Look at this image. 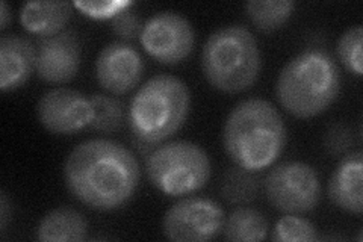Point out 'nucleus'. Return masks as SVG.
Instances as JSON below:
<instances>
[{
    "label": "nucleus",
    "mask_w": 363,
    "mask_h": 242,
    "mask_svg": "<svg viewBox=\"0 0 363 242\" xmlns=\"http://www.w3.org/2000/svg\"><path fill=\"white\" fill-rule=\"evenodd\" d=\"M11 215H13V207H11L6 192L2 191V194H0V230L2 232H5Z\"/></svg>",
    "instance_id": "nucleus-26"
},
{
    "label": "nucleus",
    "mask_w": 363,
    "mask_h": 242,
    "mask_svg": "<svg viewBox=\"0 0 363 242\" xmlns=\"http://www.w3.org/2000/svg\"><path fill=\"white\" fill-rule=\"evenodd\" d=\"M262 57L255 35L241 25L213 31L201 52V68L208 82L223 93H241L253 87Z\"/></svg>",
    "instance_id": "nucleus-5"
},
{
    "label": "nucleus",
    "mask_w": 363,
    "mask_h": 242,
    "mask_svg": "<svg viewBox=\"0 0 363 242\" xmlns=\"http://www.w3.org/2000/svg\"><path fill=\"white\" fill-rule=\"evenodd\" d=\"M72 14L70 2H28L20 9V21L28 32L45 38L65 31Z\"/></svg>",
    "instance_id": "nucleus-15"
},
{
    "label": "nucleus",
    "mask_w": 363,
    "mask_h": 242,
    "mask_svg": "<svg viewBox=\"0 0 363 242\" xmlns=\"http://www.w3.org/2000/svg\"><path fill=\"white\" fill-rule=\"evenodd\" d=\"M264 187L269 203L285 214L311 212L321 199L320 176L300 160L276 165L268 172Z\"/></svg>",
    "instance_id": "nucleus-7"
},
{
    "label": "nucleus",
    "mask_w": 363,
    "mask_h": 242,
    "mask_svg": "<svg viewBox=\"0 0 363 242\" xmlns=\"http://www.w3.org/2000/svg\"><path fill=\"white\" fill-rule=\"evenodd\" d=\"M221 233L233 242L264 241L268 236V221L253 207L241 206L224 218Z\"/></svg>",
    "instance_id": "nucleus-17"
},
{
    "label": "nucleus",
    "mask_w": 363,
    "mask_h": 242,
    "mask_svg": "<svg viewBox=\"0 0 363 242\" xmlns=\"http://www.w3.org/2000/svg\"><path fill=\"white\" fill-rule=\"evenodd\" d=\"M351 144H353V136L344 124H335L325 133V148L335 156L347 153Z\"/></svg>",
    "instance_id": "nucleus-25"
},
{
    "label": "nucleus",
    "mask_w": 363,
    "mask_h": 242,
    "mask_svg": "<svg viewBox=\"0 0 363 242\" xmlns=\"http://www.w3.org/2000/svg\"><path fill=\"white\" fill-rule=\"evenodd\" d=\"M224 218L223 207L215 200L185 197L165 212L162 232L176 242L211 241L221 233Z\"/></svg>",
    "instance_id": "nucleus-8"
},
{
    "label": "nucleus",
    "mask_w": 363,
    "mask_h": 242,
    "mask_svg": "<svg viewBox=\"0 0 363 242\" xmlns=\"http://www.w3.org/2000/svg\"><path fill=\"white\" fill-rule=\"evenodd\" d=\"M111 20L113 32L123 38L140 37L144 26V21L141 20V17L129 8L120 11V13L117 16H113Z\"/></svg>",
    "instance_id": "nucleus-24"
},
{
    "label": "nucleus",
    "mask_w": 363,
    "mask_h": 242,
    "mask_svg": "<svg viewBox=\"0 0 363 242\" xmlns=\"http://www.w3.org/2000/svg\"><path fill=\"white\" fill-rule=\"evenodd\" d=\"M362 38H363V29L362 26L357 25L347 29L342 35H340L336 45L340 62L345 65L348 72L354 73L356 76L363 75Z\"/></svg>",
    "instance_id": "nucleus-22"
},
{
    "label": "nucleus",
    "mask_w": 363,
    "mask_h": 242,
    "mask_svg": "<svg viewBox=\"0 0 363 242\" xmlns=\"http://www.w3.org/2000/svg\"><path fill=\"white\" fill-rule=\"evenodd\" d=\"M362 171L363 155L360 150L347 153L337 167L328 183L330 200L348 214H362L363 194H362Z\"/></svg>",
    "instance_id": "nucleus-14"
},
{
    "label": "nucleus",
    "mask_w": 363,
    "mask_h": 242,
    "mask_svg": "<svg viewBox=\"0 0 363 242\" xmlns=\"http://www.w3.org/2000/svg\"><path fill=\"white\" fill-rule=\"evenodd\" d=\"M138 159L123 144L96 138L77 144L64 163L68 191L94 211L120 209L140 185Z\"/></svg>",
    "instance_id": "nucleus-1"
},
{
    "label": "nucleus",
    "mask_w": 363,
    "mask_h": 242,
    "mask_svg": "<svg viewBox=\"0 0 363 242\" xmlns=\"http://www.w3.org/2000/svg\"><path fill=\"white\" fill-rule=\"evenodd\" d=\"M143 72L144 62L140 52L128 43H109L96 61L97 82L116 96L126 94L138 85Z\"/></svg>",
    "instance_id": "nucleus-11"
},
{
    "label": "nucleus",
    "mask_w": 363,
    "mask_h": 242,
    "mask_svg": "<svg viewBox=\"0 0 363 242\" xmlns=\"http://www.w3.org/2000/svg\"><path fill=\"white\" fill-rule=\"evenodd\" d=\"M88 233L85 216L73 207H56L45 214L37 227V239L43 242H79Z\"/></svg>",
    "instance_id": "nucleus-16"
},
{
    "label": "nucleus",
    "mask_w": 363,
    "mask_h": 242,
    "mask_svg": "<svg viewBox=\"0 0 363 242\" xmlns=\"http://www.w3.org/2000/svg\"><path fill=\"white\" fill-rule=\"evenodd\" d=\"M89 100L93 106V120H91L89 128L101 133H116L123 128L126 109L117 97L93 94Z\"/></svg>",
    "instance_id": "nucleus-20"
},
{
    "label": "nucleus",
    "mask_w": 363,
    "mask_h": 242,
    "mask_svg": "<svg viewBox=\"0 0 363 242\" xmlns=\"http://www.w3.org/2000/svg\"><path fill=\"white\" fill-rule=\"evenodd\" d=\"M37 68V49L28 38L4 35L0 38V88L4 93L25 85Z\"/></svg>",
    "instance_id": "nucleus-13"
},
{
    "label": "nucleus",
    "mask_w": 363,
    "mask_h": 242,
    "mask_svg": "<svg viewBox=\"0 0 363 242\" xmlns=\"http://www.w3.org/2000/svg\"><path fill=\"white\" fill-rule=\"evenodd\" d=\"M0 17H2V20H0V29L8 28L11 20V11L6 2H2V5H0Z\"/></svg>",
    "instance_id": "nucleus-27"
},
{
    "label": "nucleus",
    "mask_w": 363,
    "mask_h": 242,
    "mask_svg": "<svg viewBox=\"0 0 363 242\" xmlns=\"http://www.w3.org/2000/svg\"><path fill=\"white\" fill-rule=\"evenodd\" d=\"M145 172L157 191L168 197H186L209 182L212 164L199 144L182 140L155 147L145 158Z\"/></svg>",
    "instance_id": "nucleus-6"
},
{
    "label": "nucleus",
    "mask_w": 363,
    "mask_h": 242,
    "mask_svg": "<svg viewBox=\"0 0 363 242\" xmlns=\"http://www.w3.org/2000/svg\"><path fill=\"white\" fill-rule=\"evenodd\" d=\"M260 189V179L256 171H248L240 167L225 171L221 183V195L232 204H247L253 202Z\"/></svg>",
    "instance_id": "nucleus-19"
},
{
    "label": "nucleus",
    "mask_w": 363,
    "mask_h": 242,
    "mask_svg": "<svg viewBox=\"0 0 363 242\" xmlns=\"http://www.w3.org/2000/svg\"><path fill=\"white\" fill-rule=\"evenodd\" d=\"M223 144L232 163L248 171L271 167L286 145V126L277 108L264 99H247L229 112Z\"/></svg>",
    "instance_id": "nucleus-2"
},
{
    "label": "nucleus",
    "mask_w": 363,
    "mask_h": 242,
    "mask_svg": "<svg viewBox=\"0 0 363 242\" xmlns=\"http://www.w3.org/2000/svg\"><path fill=\"white\" fill-rule=\"evenodd\" d=\"M140 41L156 61L174 65L191 55L196 44V32L186 17L174 11H162L145 20Z\"/></svg>",
    "instance_id": "nucleus-9"
},
{
    "label": "nucleus",
    "mask_w": 363,
    "mask_h": 242,
    "mask_svg": "<svg viewBox=\"0 0 363 242\" xmlns=\"http://www.w3.org/2000/svg\"><path fill=\"white\" fill-rule=\"evenodd\" d=\"M81 41L72 29L41 38L37 48V73L49 84L70 82L81 67Z\"/></svg>",
    "instance_id": "nucleus-12"
},
{
    "label": "nucleus",
    "mask_w": 363,
    "mask_h": 242,
    "mask_svg": "<svg viewBox=\"0 0 363 242\" xmlns=\"http://www.w3.org/2000/svg\"><path fill=\"white\" fill-rule=\"evenodd\" d=\"M340 91V75L333 57L308 49L289 60L277 77L280 105L294 117L312 119L330 108Z\"/></svg>",
    "instance_id": "nucleus-3"
},
{
    "label": "nucleus",
    "mask_w": 363,
    "mask_h": 242,
    "mask_svg": "<svg viewBox=\"0 0 363 242\" xmlns=\"http://www.w3.org/2000/svg\"><path fill=\"white\" fill-rule=\"evenodd\" d=\"M37 114L43 128L50 133L74 135L91 124L93 106L81 91L53 88L41 96Z\"/></svg>",
    "instance_id": "nucleus-10"
},
{
    "label": "nucleus",
    "mask_w": 363,
    "mask_h": 242,
    "mask_svg": "<svg viewBox=\"0 0 363 242\" xmlns=\"http://www.w3.org/2000/svg\"><path fill=\"white\" fill-rule=\"evenodd\" d=\"M271 238L280 242H312L318 239L316 226L297 214H288L281 216L272 229Z\"/></svg>",
    "instance_id": "nucleus-21"
},
{
    "label": "nucleus",
    "mask_w": 363,
    "mask_h": 242,
    "mask_svg": "<svg viewBox=\"0 0 363 242\" xmlns=\"http://www.w3.org/2000/svg\"><path fill=\"white\" fill-rule=\"evenodd\" d=\"M295 9L292 0H250L245 4L248 18L262 32H274L291 18Z\"/></svg>",
    "instance_id": "nucleus-18"
},
{
    "label": "nucleus",
    "mask_w": 363,
    "mask_h": 242,
    "mask_svg": "<svg viewBox=\"0 0 363 242\" xmlns=\"http://www.w3.org/2000/svg\"><path fill=\"white\" fill-rule=\"evenodd\" d=\"M191 94L184 80L173 75H156L136 91L128 109L133 138L147 144H161L184 126Z\"/></svg>",
    "instance_id": "nucleus-4"
},
{
    "label": "nucleus",
    "mask_w": 363,
    "mask_h": 242,
    "mask_svg": "<svg viewBox=\"0 0 363 242\" xmlns=\"http://www.w3.org/2000/svg\"><path fill=\"white\" fill-rule=\"evenodd\" d=\"M133 2L129 0H105V2H74L73 6H76L81 13L93 17V18H112L117 16L120 11L130 8Z\"/></svg>",
    "instance_id": "nucleus-23"
}]
</instances>
